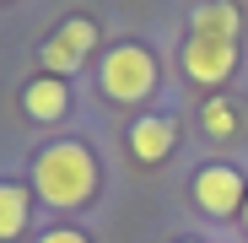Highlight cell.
<instances>
[{
	"mask_svg": "<svg viewBox=\"0 0 248 243\" xmlns=\"http://www.w3.org/2000/svg\"><path fill=\"white\" fill-rule=\"evenodd\" d=\"M200 125H205V135H216V141H227L232 130H237V113L216 97V103H205V113H200Z\"/></svg>",
	"mask_w": 248,
	"mask_h": 243,
	"instance_id": "cell-10",
	"label": "cell"
},
{
	"mask_svg": "<svg viewBox=\"0 0 248 243\" xmlns=\"http://www.w3.org/2000/svg\"><path fill=\"white\" fill-rule=\"evenodd\" d=\"M173 141H178V125L168 113H151V119H135V125H130V151L140 162H162L173 151Z\"/></svg>",
	"mask_w": 248,
	"mask_h": 243,
	"instance_id": "cell-6",
	"label": "cell"
},
{
	"mask_svg": "<svg viewBox=\"0 0 248 243\" xmlns=\"http://www.w3.org/2000/svg\"><path fill=\"white\" fill-rule=\"evenodd\" d=\"M237 27H243V16H237L232 0H205L189 16V32H200V38H227V44H237Z\"/></svg>",
	"mask_w": 248,
	"mask_h": 243,
	"instance_id": "cell-7",
	"label": "cell"
},
{
	"mask_svg": "<svg viewBox=\"0 0 248 243\" xmlns=\"http://www.w3.org/2000/svg\"><path fill=\"white\" fill-rule=\"evenodd\" d=\"M237 216H243V227H248V200H243V211H237Z\"/></svg>",
	"mask_w": 248,
	"mask_h": 243,
	"instance_id": "cell-12",
	"label": "cell"
},
{
	"mask_svg": "<svg viewBox=\"0 0 248 243\" xmlns=\"http://www.w3.org/2000/svg\"><path fill=\"white\" fill-rule=\"evenodd\" d=\"M232 70H237V44L189 32V44H184V76L194 81V87H216V81H227Z\"/></svg>",
	"mask_w": 248,
	"mask_h": 243,
	"instance_id": "cell-4",
	"label": "cell"
},
{
	"mask_svg": "<svg viewBox=\"0 0 248 243\" xmlns=\"http://www.w3.org/2000/svg\"><path fill=\"white\" fill-rule=\"evenodd\" d=\"M184 243H194V238H184Z\"/></svg>",
	"mask_w": 248,
	"mask_h": 243,
	"instance_id": "cell-13",
	"label": "cell"
},
{
	"mask_svg": "<svg viewBox=\"0 0 248 243\" xmlns=\"http://www.w3.org/2000/svg\"><path fill=\"white\" fill-rule=\"evenodd\" d=\"M248 200V184L237 168H227V162H211V168L194 173V206L205 216H237Z\"/></svg>",
	"mask_w": 248,
	"mask_h": 243,
	"instance_id": "cell-3",
	"label": "cell"
},
{
	"mask_svg": "<svg viewBox=\"0 0 248 243\" xmlns=\"http://www.w3.org/2000/svg\"><path fill=\"white\" fill-rule=\"evenodd\" d=\"M32 189L49 200L54 211H76V206H87V200L97 194V162L87 146H76V141H54L38 151L32 162Z\"/></svg>",
	"mask_w": 248,
	"mask_h": 243,
	"instance_id": "cell-1",
	"label": "cell"
},
{
	"mask_svg": "<svg viewBox=\"0 0 248 243\" xmlns=\"http://www.w3.org/2000/svg\"><path fill=\"white\" fill-rule=\"evenodd\" d=\"M151 87H156V60L140 44L108 49V60H103V92L113 103H140V97H151Z\"/></svg>",
	"mask_w": 248,
	"mask_h": 243,
	"instance_id": "cell-2",
	"label": "cell"
},
{
	"mask_svg": "<svg viewBox=\"0 0 248 243\" xmlns=\"http://www.w3.org/2000/svg\"><path fill=\"white\" fill-rule=\"evenodd\" d=\"M87 49H97V27L87 22V16H70L49 44H44V65H49V76H70V70H81V60H87Z\"/></svg>",
	"mask_w": 248,
	"mask_h": 243,
	"instance_id": "cell-5",
	"label": "cell"
},
{
	"mask_svg": "<svg viewBox=\"0 0 248 243\" xmlns=\"http://www.w3.org/2000/svg\"><path fill=\"white\" fill-rule=\"evenodd\" d=\"M38 243H87V232H76V227H54V232H44Z\"/></svg>",
	"mask_w": 248,
	"mask_h": 243,
	"instance_id": "cell-11",
	"label": "cell"
},
{
	"mask_svg": "<svg viewBox=\"0 0 248 243\" xmlns=\"http://www.w3.org/2000/svg\"><path fill=\"white\" fill-rule=\"evenodd\" d=\"M27 216H32V194L22 184H0V243H11L27 232Z\"/></svg>",
	"mask_w": 248,
	"mask_h": 243,
	"instance_id": "cell-9",
	"label": "cell"
},
{
	"mask_svg": "<svg viewBox=\"0 0 248 243\" xmlns=\"http://www.w3.org/2000/svg\"><path fill=\"white\" fill-rule=\"evenodd\" d=\"M22 108L32 113V119H60L65 108H70V92H65V81L60 76H38V81H27V92H22Z\"/></svg>",
	"mask_w": 248,
	"mask_h": 243,
	"instance_id": "cell-8",
	"label": "cell"
}]
</instances>
